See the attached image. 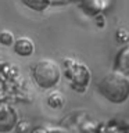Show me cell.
I'll list each match as a JSON object with an SVG mask.
<instances>
[{
  "label": "cell",
  "instance_id": "1",
  "mask_svg": "<svg viewBox=\"0 0 129 133\" xmlns=\"http://www.w3.org/2000/svg\"><path fill=\"white\" fill-rule=\"evenodd\" d=\"M100 94L114 104L125 103L129 98V78L119 71L106 74L97 83Z\"/></svg>",
  "mask_w": 129,
  "mask_h": 133
},
{
  "label": "cell",
  "instance_id": "2",
  "mask_svg": "<svg viewBox=\"0 0 129 133\" xmlns=\"http://www.w3.org/2000/svg\"><path fill=\"white\" fill-rule=\"evenodd\" d=\"M32 76L36 85L42 89H51L61 78L60 65L53 60H40L33 65Z\"/></svg>",
  "mask_w": 129,
  "mask_h": 133
},
{
  "label": "cell",
  "instance_id": "3",
  "mask_svg": "<svg viewBox=\"0 0 129 133\" xmlns=\"http://www.w3.org/2000/svg\"><path fill=\"white\" fill-rule=\"evenodd\" d=\"M18 115L8 104H0V133H8L17 126Z\"/></svg>",
  "mask_w": 129,
  "mask_h": 133
},
{
  "label": "cell",
  "instance_id": "4",
  "mask_svg": "<svg viewBox=\"0 0 129 133\" xmlns=\"http://www.w3.org/2000/svg\"><path fill=\"white\" fill-rule=\"evenodd\" d=\"M115 71H119L125 75H129V46H125L118 51L114 62Z\"/></svg>",
  "mask_w": 129,
  "mask_h": 133
},
{
  "label": "cell",
  "instance_id": "5",
  "mask_svg": "<svg viewBox=\"0 0 129 133\" xmlns=\"http://www.w3.org/2000/svg\"><path fill=\"white\" fill-rule=\"evenodd\" d=\"M12 46H14V51L21 57H28L33 53V42L28 37H20L12 43Z\"/></svg>",
  "mask_w": 129,
  "mask_h": 133
},
{
  "label": "cell",
  "instance_id": "6",
  "mask_svg": "<svg viewBox=\"0 0 129 133\" xmlns=\"http://www.w3.org/2000/svg\"><path fill=\"white\" fill-rule=\"evenodd\" d=\"M22 3L33 11H44L50 6V0H22Z\"/></svg>",
  "mask_w": 129,
  "mask_h": 133
},
{
  "label": "cell",
  "instance_id": "7",
  "mask_svg": "<svg viewBox=\"0 0 129 133\" xmlns=\"http://www.w3.org/2000/svg\"><path fill=\"white\" fill-rule=\"evenodd\" d=\"M0 43L4 46H11L14 43V37H12V33L8 31H3L0 33Z\"/></svg>",
  "mask_w": 129,
  "mask_h": 133
}]
</instances>
